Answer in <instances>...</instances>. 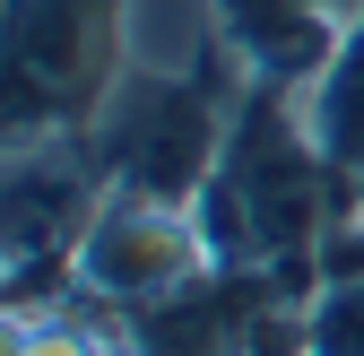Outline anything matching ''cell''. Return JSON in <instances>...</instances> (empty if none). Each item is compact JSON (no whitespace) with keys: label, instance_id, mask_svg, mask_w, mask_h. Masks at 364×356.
<instances>
[{"label":"cell","instance_id":"obj_4","mask_svg":"<svg viewBox=\"0 0 364 356\" xmlns=\"http://www.w3.org/2000/svg\"><path fill=\"white\" fill-rule=\"evenodd\" d=\"M208 235L200 209L182 200H148V192H105L96 226L78 244V295L105 304V313H139V304H165L191 278H208Z\"/></svg>","mask_w":364,"mask_h":356},{"label":"cell","instance_id":"obj_2","mask_svg":"<svg viewBox=\"0 0 364 356\" xmlns=\"http://www.w3.org/2000/svg\"><path fill=\"white\" fill-rule=\"evenodd\" d=\"M130 0H9V148L87 130L122 87Z\"/></svg>","mask_w":364,"mask_h":356},{"label":"cell","instance_id":"obj_5","mask_svg":"<svg viewBox=\"0 0 364 356\" xmlns=\"http://www.w3.org/2000/svg\"><path fill=\"white\" fill-rule=\"evenodd\" d=\"M304 122H312L321 157L347 174V183H364V0L347 9V26H338L330 70L304 87Z\"/></svg>","mask_w":364,"mask_h":356},{"label":"cell","instance_id":"obj_6","mask_svg":"<svg viewBox=\"0 0 364 356\" xmlns=\"http://www.w3.org/2000/svg\"><path fill=\"white\" fill-rule=\"evenodd\" d=\"M0 356H113V322L78 313L70 295L18 304V313H9V347H0Z\"/></svg>","mask_w":364,"mask_h":356},{"label":"cell","instance_id":"obj_3","mask_svg":"<svg viewBox=\"0 0 364 356\" xmlns=\"http://www.w3.org/2000/svg\"><path fill=\"white\" fill-rule=\"evenodd\" d=\"M105 165L87 130L9 148V192H0V226H9V313L18 304H53L78 278V244L105 209Z\"/></svg>","mask_w":364,"mask_h":356},{"label":"cell","instance_id":"obj_1","mask_svg":"<svg viewBox=\"0 0 364 356\" xmlns=\"http://www.w3.org/2000/svg\"><path fill=\"white\" fill-rule=\"evenodd\" d=\"M364 183H347V174L321 157V140H312L304 87L243 78L225 157H217L208 192L191 209H200V235H208L217 270H252L278 295L312 304V287H321V235H330V217Z\"/></svg>","mask_w":364,"mask_h":356}]
</instances>
